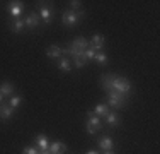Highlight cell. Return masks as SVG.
I'll return each mask as SVG.
<instances>
[{"label": "cell", "instance_id": "obj_1", "mask_svg": "<svg viewBox=\"0 0 160 154\" xmlns=\"http://www.w3.org/2000/svg\"><path fill=\"white\" fill-rule=\"evenodd\" d=\"M101 82H102V89L104 91H116L119 94L126 96L131 92V82L126 79V77H119V75H112V74H104L101 77Z\"/></svg>", "mask_w": 160, "mask_h": 154}, {"label": "cell", "instance_id": "obj_2", "mask_svg": "<svg viewBox=\"0 0 160 154\" xmlns=\"http://www.w3.org/2000/svg\"><path fill=\"white\" fill-rule=\"evenodd\" d=\"M106 96H108V103H109V106L114 108V110H121L124 105H126V96H123V94H119V92H116V91H112V89H109V91H106Z\"/></svg>", "mask_w": 160, "mask_h": 154}, {"label": "cell", "instance_id": "obj_3", "mask_svg": "<svg viewBox=\"0 0 160 154\" xmlns=\"http://www.w3.org/2000/svg\"><path fill=\"white\" fill-rule=\"evenodd\" d=\"M83 15H85V12L82 10H65L63 15H62V22L65 26H75L78 22V19H83Z\"/></svg>", "mask_w": 160, "mask_h": 154}, {"label": "cell", "instance_id": "obj_4", "mask_svg": "<svg viewBox=\"0 0 160 154\" xmlns=\"http://www.w3.org/2000/svg\"><path fill=\"white\" fill-rule=\"evenodd\" d=\"M89 46L94 52H102V48H104V36H102V34H94Z\"/></svg>", "mask_w": 160, "mask_h": 154}, {"label": "cell", "instance_id": "obj_5", "mask_svg": "<svg viewBox=\"0 0 160 154\" xmlns=\"http://www.w3.org/2000/svg\"><path fill=\"white\" fill-rule=\"evenodd\" d=\"M7 10H9V14L14 19H19V15L22 14V2H9Z\"/></svg>", "mask_w": 160, "mask_h": 154}, {"label": "cell", "instance_id": "obj_6", "mask_svg": "<svg viewBox=\"0 0 160 154\" xmlns=\"http://www.w3.org/2000/svg\"><path fill=\"white\" fill-rule=\"evenodd\" d=\"M39 21H41V19H39V14H38V12H29L28 17L24 19V26H28V28L34 29V28H38Z\"/></svg>", "mask_w": 160, "mask_h": 154}, {"label": "cell", "instance_id": "obj_7", "mask_svg": "<svg viewBox=\"0 0 160 154\" xmlns=\"http://www.w3.org/2000/svg\"><path fill=\"white\" fill-rule=\"evenodd\" d=\"M14 113H16V110L10 108L9 105H5V103L0 105V118H2V120H9V118H12Z\"/></svg>", "mask_w": 160, "mask_h": 154}, {"label": "cell", "instance_id": "obj_8", "mask_svg": "<svg viewBox=\"0 0 160 154\" xmlns=\"http://www.w3.org/2000/svg\"><path fill=\"white\" fill-rule=\"evenodd\" d=\"M87 118H89V122H87V123H89L90 127H94L96 130H101V129H102V125H101V118H99L92 110L87 111Z\"/></svg>", "mask_w": 160, "mask_h": 154}, {"label": "cell", "instance_id": "obj_9", "mask_svg": "<svg viewBox=\"0 0 160 154\" xmlns=\"http://www.w3.org/2000/svg\"><path fill=\"white\" fill-rule=\"evenodd\" d=\"M14 91H16V86H14L12 82H9V80H5V82H2L0 84V94L2 96H12L14 94Z\"/></svg>", "mask_w": 160, "mask_h": 154}, {"label": "cell", "instance_id": "obj_10", "mask_svg": "<svg viewBox=\"0 0 160 154\" xmlns=\"http://www.w3.org/2000/svg\"><path fill=\"white\" fill-rule=\"evenodd\" d=\"M48 151L51 152V154H65V151H67V146H65L63 142H60V140H55L53 144H49Z\"/></svg>", "mask_w": 160, "mask_h": 154}, {"label": "cell", "instance_id": "obj_11", "mask_svg": "<svg viewBox=\"0 0 160 154\" xmlns=\"http://www.w3.org/2000/svg\"><path fill=\"white\" fill-rule=\"evenodd\" d=\"M38 14H39V19H43L44 24H49V22H51V14H53V12H51V9H49V7L43 5Z\"/></svg>", "mask_w": 160, "mask_h": 154}, {"label": "cell", "instance_id": "obj_12", "mask_svg": "<svg viewBox=\"0 0 160 154\" xmlns=\"http://www.w3.org/2000/svg\"><path fill=\"white\" fill-rule=\"evenodd\" d=\"M58 67L62 72H72V60L68 57H60L58 58Z\"/></svg>", "mask_w": 160, "mask_h": 154}, {"label": "cell", "instance_id": "obj_13", "mask_svg": "<svg viewBox=\"0 0 160 154\" xmlns=\"http://www.w3.org/2000/svg\"><path fill=\"white\" fill-rule=\"evenodd\" d=\"M112 146H114V142H112V139L111 137H102L101 140H99V147L102 149V151H112Z\"/></svg>", "mask_w": 160, "mask_h": 154}, {"label": "cell", "instance_id": "obj_14", "mask_svg": "<svg viewBox=\"0 0 160 154\" xmlns=\"http://www.w3.org/2000/svg\"><path fill=\"white\" fill-rule=\"evenodd\" d=\"M36 144H38V147H41V151H48V147H49L48 137L44 135V134H39V135H36Z\"/></svg>", "mask_w": 160, "mask_h": 154}, {"label": "cell", "instance_id": "obj_15", "mask_svg": "<svg viewBox=\"0 0 160 154\" xmlns=\"http://www.w3.org/2000/svg\"><path fill=\"white\" fill-rule=\"evenodd\" d=\"M46 53H48L49 58H60V57H62V48L56 46V45H49V48L46 50Z\"/></svg>", "mask_w": 160, "mask_h": 154}, {"label": "cell", "instance_id": "obj_16", "mask_svg": "<svg viewBox=\"0 0 160 154\" xmlns=\"http://www.w3.org/2000/svg\"><path fill=\"white\" fill-rule=\"evenodd\" d=\"M106 123H108L109 127L119 125V117H118V113H114V111H109V113L106 115Z\"/></svg>", "mask_w": 160, "mask_h": 154}, {"label": "cell", "instance_id": "obj_17", "mask_svg": "<svg viewBox=\"0 0 160 154\" xmlns=\"http://www.w3.org/2000/svg\"><path fill=\"white\" fill-rule=\"evenodd\" d=\"M10 29H12L14 33H22V29H24V21H22V19H14V21L10 22Z\"/></svg>", "mask_w": 160, "mask_h": 154}, {"label": "cell", "instance_id": "obj_18", "mask_svg": "<svg viewBox=\"0 0 160 154\" xmlns=\"http://www.w3.org/2000/svg\"><path fill=\"white\" fill-rule=\"evenodd\" d=\"M92 111L97 115L99 118H101V117H106V115L109 113V106H108V105H97V106L94 108Z\"/></svg>", "mask_w": 160, "mask_h": 154}, {"label": "cell", "instance_id": "obj_19", "mask_svg": "<svg viewBox=\"0 0 160 154\" xmlns=\"http://www.w3.org/2000/svg\"><path fill=\"white\" fill-rule=\"evenodd\" d=\"M94 60H96V63L99 65H106L109 62V57L106 55L104 52H96V57H94Z\"/></svg>", "mask_w": 160, "mask_h": 154}, {"label": "cell", "instance_id": "obj_20", "mask_svg": "<svg viewBox=\"0 0 160 154\" xmlns=\"http://www.w3.org/2000/svg\"><path fill=\"white\" fill-rule=\"evenodd\" d=\"M21 101H22V98L19 94H12V96H10V99H9V106L16 110V108L21 105Z\"/></svg>", "mask_w": 160, "mask_h": 154}, {"label": "cell", "instance_id": "obj_21", "mask_svg": "<svg viewBox=\"0 0 160 154\" xmlns=\"http://www.w3.org/2000/svg\"><path fill=\"white\" fill-rule=\"evenodd\" d=\"M72 62H73V65H75L77 69H82V67H85V65L89 63V62L83 58V57H73V58H72Z\"/></svg>", "mask_w": 160, "mask_h": 154}, {"label": "cell", "instance_id": "obj_22", "mask_svg": "<svg viewBox=\"0 0 160 154\" xmlns=\"http://www.w3.org/2000/svg\"><path fill=\"white\" fill-rule=\"evenodd\" d=\"M94 57H96V52H94L90 46H87V50L83 52V58H85L87 62H90V60H94Z\"/></svg>", "mask_w": 160, "mask_h": 154}, {"label": "cell", "instance_id": "obj_23", "mask_svg": "<svg viewBox=\"0 0 160 154\" xmlns=\"http://www.w3.org/2000/svg\"><path fill=\"white\" fill-rule=\"evenodd\" d=\"M70 7H72V10H82V2L73 0V2H70Z\"/></svg>", "mask_w": 160, "mask_h": 154}, {"label": "cell", "instance_id": "obj_24", "mask_svg": "<svg viewBox=\"0 0 160 154\" xmlns=\"http://www.w3.org/2000/svg\"><path fill=\"white\" fill-rule=\"evenodd\" d=\"M22 154H39L36 147H24L22 149Z\"/></svg>", "mask_w": 160, "mask_h": 154}, {"label": "cell", "instance_id": "obj_25", "mask_svg": "<svg viewBox=\"0 0 160 154\" xmlns=\"http://www.w3.org/2000/svg\"><path fill=\"white\" fill-rule=\"evenodd\" d=\"M96 132H97V130L94 129V127H90L89 123H87V134H89V135H96Z\"/></svg>", "mask_w": 160, "mask_h": 154}, {"label": "cell", "instance_id": "obj_26", "mask_svg": "<svg viewBox=\"0 0 160 154\" xmlns=\"http://www.w3.org/2000/svg\"><path fill=\"white\" fill-rule=\"evenodd\" d=\"M87 154H99V152L94 151V149H90V151H87Z\"/></svg>", "mask_w": 160, "mask_h": 154}, {"label": "cell", "instance_id": "obj_27", "mask_svg": "<svg viewBox=\"0 0 160 154\" xmlns=\"http://www.w3.org/2000/svg\"><path fill=\"white\" fill-rule=\"evenodd\" d=\"M39 154H51V152H49V151H41Z\"/></svg>", "mask_w": 160, "mask_h": 154}, {"label": "cell", "instance_id": "obj_28", "mask_svg": "<svg viewBox=\"0 0 160 154\" xmlns=\"http://www.w3.org/2000/svg\"><path fill=\"white\" fill-rule=\"evenodd\" d=\"M2 99H3V96H2V94H0V105H2Z\"/></svg>", "mask_w": 160, "mask_h": 154}, {"label": "cell", "instance_id": "obj_29", "mask_svg": "<svg viewBox=\"0 0 160 154\" xmlns=\"http://www.w3.org/2000/svg\"><path fill=\"white\" fill-rule=\"evenodd\" d=\"M104 154H112V151H106Z\"/></svg>", "mask_w": 160, "mask_h": 154}]
</instances>
